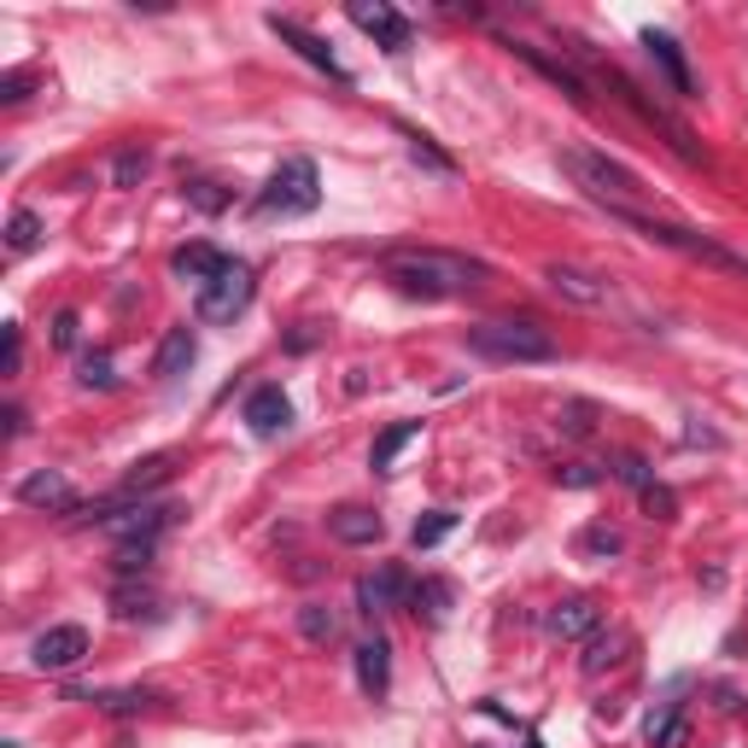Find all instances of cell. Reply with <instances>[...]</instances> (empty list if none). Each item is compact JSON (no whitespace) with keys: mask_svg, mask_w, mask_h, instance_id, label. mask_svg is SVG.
Masks as SVG:
<instances>
[{"mask_svg":"<svg viewBox=\"0 0 748 748\" xmlns=\"http://www.w3.org/2000/svg\"><path fill=\"white\" fill-rule=\"evenodd\" d=\"M381 276L409 299H463L491 276V269L480 258L445 252V246H398V252L381 258Z\"/></svg>","mask_w":748,"mask_h":748,"instance_id":"cell-1","label":"cell"},{"mask_svg":"<svg viewBox=\"0 0 748 748\" xmlns=\"http://www.w3.org/2000/svg\"><path fill=\"white\" fill-rule=\"evenodd\" d=\"M561 170H568L585 194L596 199V205H609V211L620 217V211H637V199L650 194L626 164H614L609 153H596V147H568L561 153Z\"/></svg>","mask_w":748,"mask_h":748,"instance_id":"cell-2","label":"cell"},{"mask_svg":"<svg viewBox=\"0 0 748 748\" xmlns=\"http://www.w3.org/2000/svg\"><path fill=\"white\" fill-rule=\"evenodd\" d=\"M620 222L637 228L643 240L667 246V252H684V258H696V263H708V269H725V276H748V258L742 252H731V246H719L708 235H696V228H684V222L650 217V211H620Z\"/></svg>","mask_w":748,"mask_h":748,"instance_id":"cell-3","label":"cell"},{"mask_svg":"<svg viewBox=\"0 0 748 748\" xmlns=\"http://www.w3.org/2000/svg\"><path fill=\"white\" fill-rule=\"evenodd\" d=\"M468 345L491 363H550L555 357V340L538 322H480V328H468Z\"/></svg>","mask_w":748,"mask_h":748,"instance_id":"cell-4","label":"cell"},{"mask_svg":"<svg viewBox=\"0 0 748 748\" xmlns=\"http://www.w3.org/2000/svg\"><path fill=\"white\" fill-rule=\"evenodd\" d=\"M316 205H322V176H316V164H310V158H287L281 170L263 181V194H258L263 217H310Z\"/></svg>","mask_w":748,"mask_h":748,"instance_id":"cell-5","label":"cell"},{"mask_svg":"<svg viewBox=\"0 0 748 748\" xmlns=\"http://www.w3.org/2000/svg\"><path fill=\"white\" fill-rule=\"evenodd\" d=\"M246 304H252V269L246 263H228L211 287H199V322H235Z\"/></svg>","mask_w":748,"mask_h":748,"instance_id":"cell-6","label":"cell"},{"mask_svg":"<svg viewBox=\"0 0 748 748\" xmlns=\"http://www.w3.org/2000/svg\"><path fill=\"white\" fill-rule=\"evenodd\" d=\"M544 287L555 299H568V304H579V310H602L614 299V287L602 281V276H591V269H579V263H550L544 269Z\"/></svg>","mask_w":748,"mask_h":748,"instance_id":"cell-7","label":"cell"},{"mask_svg":"<svg viewBox=\"0 0 748 748\" xmlns=\"http://www.w3.org/2000/svg\"><path fill=\"white\" fill-rule=\"evenodd\" d=\"M18 503H30V509H41V515H71V509H82V503H76V486L65 480V474H53V468L24 474V480H18Z\"/></svg>","mask_w":748,"mask_h":748,"instance_id":"cell-8","label":"cell"},{"mask_svg":"<svg viewBox=\"0 0 748 748\" xmlns=\"http://www.w3.org/2000/svg\"><path fill=\"white\" fill-rule=\"evenodd\" d=\"M269 30H276V35L287 41V48H299V59H304V65H316L322 76H334V82H351V71L334 59V48H328L322 35H310L304 24H293V18H281V12H269Z\"/></svg>","mask_w":748,"mask_h":748,"instance_id":"cell-9","label":"cell"},{"mask_svg":"<svg viewBox=\"0 0 748 748\" xmlns=\"http://www.w3.org/2000/svg\"><path fill=\"white\" fill-rule=\"evenodd\" d=\"M345 18H351L357 30H368L386 53H404V48H409V18H398L392 7H381V0H351Z\"/></svg>","mask_w":748,"mask_h":748,"instance_id":"cell-10","label":"cell"},{"mask_svg":"<svg viewBox=\"0 0 748 748\" xmlns=\"http://www.w3.org/2000/svg\"><path fill=\"white\" fill-rule=\"evenodd\" d=\"M30 655H35L41 673H71L76 661L89 655V632H82V626H48V632L35 637Z\"/></svg>","mask_w":748,"mask_h":748,"instance_id":"cell-11","label":"cell"},{"mask_svg":"<svg viewBox=\"0 0 748 748\" xmlns=\"http://www.w3.org/2000/svg\"><path fill=\"white\" fill-rule=\"evenodd\" d=\"M544 626H550V637H561V643H585V637L602 632V609H596L591 596H568V602H555V609L544 614Z\"/></svg>","mask_w":748,"mask_h":748,"instance_id":"cell-12","label":"cell"},{"mask_svg":"<svg viewBox=\"0 0 748 748\" xmlns=\"http://www.w3.org/2000/svg\"><path fill=\"white\" fill-rule=\"evenodd\" d=\"M246 427L258 433V439H276V433L293 427V404H287L281 386H258L252 398H246Z\"/></svg>","mask_w":748,"mask_h":748,"instance_id":"cell-13","label":"cell"},{"mask_svg":"<svg viewBox=\"0 0 748 748\" xmlns=\"http://www.w3.org/2000/svg\"><path fill=\"white\" fill-rule=\"evenodd\" d=\"M409 596H415V585H409V573H398V568H381V573H368L363 585H357V602H363V614H386V609H404Z\"/></svg>","mask_w":748,"mask_h":748,"instance_id":"cell-14","label":"cell"},{"mask_svg":"<svg viewBox=\"0 0 748 748\" xmlns=\"http://www.w3.org/2000/svg\"><path fill=\"white\" fill-rule=\"evenodd\" d=\"M176 521V509L170 503H141V509H129V515H112V532L123 538V544H158V532Z\"/></svg>","mask_w":748,"mask_h":748,"instance_id":"cell-15","label":"cell"},{"mask_svg":"<svg viewBox=\"0 0 748 748\" xmlns=\"http://www.w3.org/2000/svg\"><path fill=\"white\" fill-rule=\"evenodd\" d=\"M357 684H363V696H374V702L392 690V650H386V637H363L357 643Z\"/></svg>","mask_w":748,"mask_h":748,"instance_id":"cell-16","label":"cell"},{"mask_svg":"<svg viewBox=\"0 0 748 748\" xmlns=\"http://www.w3.org/2000/svg\"><path fill=\"white\" fill-rule=\"evenodd\" d=\"M328 532L340 538V544H381V532H386V521L374 509H357V503H345V509H334L328 515Z\"/></svg>","mask_w":748,"mask_h":748,"instance_id":"cell-17","label":"cell"},{"mask_svg":"<svg viewBox=\"0 0 748 748\" xmlns=\"http://www.w3.org/2000/svg\"><path fill=\"white\" fill-rule=\"evenodd\" d=\"M194 357H199V340H194V328H170V334L158 340L153 374H158V381H176L181 368H194Z\"/></svg>","mask_w":748,"mask_h":748,"instance_id":"cell-18","label":"cell"},{"mask_svg":"<svg viewBox=\"0 0 748 748\" xmlns=\"http://www.w3.org/2000/svg\"><path fill=\"white\" fill-rule=\"evenodd\" d=\"M643 48H650V59H655L661 71H667L673 94H696V82H690V65H684V53H678V41H673V35H661V30H643Z\"/></svg>","mask_w":748,"mask_h":748,"instance_id":"cell-19","label":"cell"},{"mask_svg":"<svg viewBox=\"0 0 748 748\" xmlns=\"http://www.w3.org/2000/svg\"><path fill=\"white\" fill-rule=\"evenodd\" d=\"M228 263H235V258H222L217 246H181V252L170 258V269H176V276H181V281H199V287H211Z\"/></svg>","mask_w":748,"mask_h":748,"instance_id":"cell-20","label":"cell"},{"mask_svg":"<svg viewBox=\"0 0 748 748\" xmlns=\"http://www.w3.org/2000/svg\"><path fill=\"white\" fill-rule=\"evenodd\" d=\"M170 474H176V456H170V450H164V456H147V463L129 468V480H123L112 497H117V503H129V497H147V491H158L164 480H170Z\"/></svg>","mask_w":748,"mask_h":748,"instance_id":"cell-21","label":"cell"},{"mask_svg":"<svg viewBox=\"0 0 748 748\" xmlns=\"http://www.w3.org/2000/svg\"><path fill=\"white\" fill-rule=\"evenodd\" d=\"M643 737H650L655 748H690V719H684L678 708H655L650 719H643Z\"/></svg>","mask_w":748,"mask_h":748,"instance_id":"cell-22","label":"cell"},{"mask_svg":"<svg viewBox=\"0 0 748 748\" xmlns=\"http://www.w3.org/2000/svg\"><path fill=\"white\" fill-rule=\"evenodd\" d=\"M415 433H422V422H392L381 439H374V450H368V468L374 474H392V463H398V450L415 439Z\"/></svg>","mask_w":748,"mask_h":748,"instance_id":"cell-23","label":"cell"},{"mask_svg":"<svg viewBox=\"0 0 748 748\" xmlns=\"http://www.w3.org/2000/svg\"><path fill=\"white\" fill-rule=\"evenodd\" d=\"M76 702H94L100 714H147L153 708V690H76Z\"/></svg>","mask_w":748,"mask_h":748,"instance_id":"cell-24","label":"cell"},{"mask_svg":"<svg viewBox=\"0 0 748 748\" xmlns=\"http://www.w3.org/2000/svg\"><path fill=\"white\" fill-rule=\"evenodd\" d=\"M509 48H515V53H521V59H527V65H538V71H544L550 82H561V89H568L573 100H591V94H585V82H579V76L568 71V65H561V59H544V53H538V48H527V41H509Z\"/></svg>","mask_w":748,"mask_h":748,"instance_id":"cell-25","label":"cell"},{"mask_svg":"<svg viewBox=\"0 0 748 748\" xmlns=\"http://www.w3.org/2000/svg\"><path fill=\"white\" fill-rule=\"evenodd\" d=\"M41 235H48V228H41V217H35V211H12V217H7V252H12V258L35 252Z\"/></svg>","mask_w":748,"mask_h":748,"instance_id":"cell-26","label":"cell"},{"mask_svg":"<svg viewBox=\"0 0 748 748\" xmlns=\"http://www.w3.org/2000/svg\"><path fill=\"white\" fill-rule=\"evenodd\" d=\"M450 532H456V515H450V509H427L422 521L409 527V544H415V550H433V544H445Z\"/></svg>","mask_w":748,"mask_h":748,"instance_id":"cell-27","label":"cell"},{"mask_svg":"<svg viewBox=\"0 0 748 748\" xmlns=\"http://www.w3.org/2000/svg\"><path fill=\"white\" fill-rule=\"evenodd\" d=\"M112 614H117V620H153L158 602H153L147 585H117V591H112Z\"/></svg>","mask_w":748,"mask_h":748,"instance_id":"cell-28","label":"cell"},{"mask_svg":"<svg viewBox=\"0 0 748 748\" xmlns=\"http://www.w3.org/2000/svg\"><path fill=\"white\" fill-rule=\"evenodd\" d=\"M450 596H456V591L445 585V579H422V585H415V596H409V602H415V614H427L433 626H439V620L450 614Z\"/></svg>","mask_w":748,"mask_h":748,"instance_id":"cell-29","label":"cell"},{"mask_svg":"<svg viewBox=\"0 0 748 748\" xmlns=\"http://www.w3.org/2000/svg\"><path fill=\"white\" fill-rule=\"evenodd\" d=\"M620 650H626V637H620V632H596V637H585V673H591V678L609 673L614 661H620Z\"/></svg>","mask_w":748,"mask_h":748,"instance_id":"cell-30","label":"cell"},{"mask_svg":"<svg viewBox=\"0 0 748 748\" xmlns=\"http://www.w3.org/2000/svg\"><path fill=\"white\" fill-rule=\"evenodd\" d=\"M609 474H614V480H620V486H632V491H650V486H655V468H650V463H643V456H637V450H620V456H614V463H609Z\"/></svg>","mask_w":748,"mask_h":748,"instance_id":"cell-31","label":"cell"},{"mask_svg":"<svg viewBox=\"0 0 748 748\" xmlns=\"http://www.w3.org/2000/svg\"><path fill=\"white\" fill-rule=\"evenodd\" d=\"M404 141H409V158H415V164H427V170H439V176H456V158L433 147V135H422V129H404Z\"/></svg>","mask_w":748,"mask_h":748,"instance_id":"cell-32","label":"cell"},{"mask_svg":"<svg viewBox=\"0 0 748 748\" xmlns=\"http://www.w3.org/2000/svg\"><path fill=\"white\" fill-rule=\"evenodd\" d=\"M299 632L310 643H328V637H334V614H328L322 602H304V609H299Z\"/></svg>","mask_w":748,"mask_h":748,"instance_id":"cell-33","label":"cell"},{"mask_svg":"<svg viewBox=\"0 0 748 748\" xmlns=\"http://www.w3.org/2000/svg\"><path fill=\"white\" fill-rule=\"evenodd\" d=\"M76 381H82V386H94V392H112V386H117V368H112V357H82Z\"/></svg>","mask_w":748,"mask_h":748,"instance_id":"cell-34","label":"cell"},{"mask_svg":"<svg viewBox=\"0 0 748 748\" xmlns=\"http://www.w3.org/2000/svg\"><path fill=\"white\" fill-rule=\"evenodd\" d=\"M153 568V544H117V573L123 579H135V573H147Z\"/></svg>","mask_w":748,"mask_h":748,"instance_id":"cell-35","label":"cell"},{"mask_svg":"<svg viewBox=\"0 0 748 748\" xmlns=\"http://www.w3.org/2000/svg\"><path fill=\"white\" fill-rule=\"evenodd\" d=\"M637 497H643V509H650L655 521H673V515H678V497H673L667 486H661V480H655L650 491H637Z\"/></svg>","mask_w":748,"mask_h":748,"instance_id":"cell-36","label":"cell"},{"mask_svg":"<svg viewBox=\"0 0 748 748\" xmlns=\"http://www.w3.org/2000/svg\"><path fill=\"white\" fill-rule=\"evenodd\" d=\"M141 176H147V153H117V164H112V181H117V187H135Z\"/></svg>","mask_w":748,"mask_h":748,"instance_id":"cell-37","label":"cell"},{"mask_svg":"<svg viewBox=\"0 0 748 748\" xmlns=\"http://www.w3.org/2000/svg\"><path fill=\"white\" fill-rule=\"evenodd\" d=\"M585 550H591V555H620V550H626V538H620L614 527H591V532H585Z\"/></svg>","mask_w":748,"mask_h":748,"instance_id":"cell-38","label":"cell"},{"mask_svg":"<svg viewBox=\"0 0 748 748\" xmlns=\"http://www.w3.org/2000/svg\"><path fill=\"white\" fill-rule=\"evenodd\" d=\"M187 199H194L199 211H222V205H228V194H222L217 181H194V187H187Z\"/></svg>","mask_w":748,"mask_h":748,"instance_id":"cell-39","label":"cell"},{"mask_svg":"<svg viewBox=\"0 0 748 748\" xmlns=\"http://www.w3.org/2000/svg\"><path fill=\"white\" fill-rule=\"evenodd\" d=\"M555 480L568 486V491H585V486H596V480H602V474H596V468H585V463H568V468H555Z\"/></svg>","mask_w":748,"mask_h":748,"instance_id":"cell-40","label":"cell"},{"mask_svg":"<svg viewBox=\"0 0 748 748\" xmlns=\"http://www.w3.org/2000/svg\"><path fill=\"white\" fill-rule=\"evenodd\" d=\"M18 368H24V328H7V363H0V374H18Z\"/></svg>","mask_w":748,"mask_h":748,"instance_id":"cell-41","label":"cell"},{"mask_svg":"<svg viewBox=\"0 0 748 748\" xmlns=\"http://www.w3.org/2000/svg\"><path fill=\"white\" fill-rule=\"evenodd\" d=\"M76 328H82V322H76V310H59V316H53V345H59V351H71V345H76Z\"/></svg>","mask_w":748,"mask_h":748,"instance_id":"cell-42","label":"cell"},{"mask_svg":"<svg viewBox=\"0 0 748 748\" xmlns=\"http://www.w3.org/2000/svg\"><path fill=\"white\" fill-rule=\"evenodd\" d=\"M561 427H568L573 439H585V433H591V404H568V409H561Z\"/></svg>","mask_w":748,"mask_h":748,"instance_id":"cell-43","label":"cell"},{"mask_svg":"<svg viewBox=\"0 0 748 748\" xmlns=\"http://www.w3.org/2000/svg\"><path fill=\"white\" fill-rule=\"evenodd\" d=\"M24 89H30V76H24V71H12L7 82H0V100L12 106V100H24Z\"/></svg>","mask_w":748,"mask_h":748,"instance_id":"cell-44","label":"cell"},{"mask_svg":"<svg viewBox=\"0 0 748 748\" xmlns=\"http://www.w3.org/2000/svg\"><path fill=\"white\" fill-rule=\"evenodd\" d=\"M0 422H7V439H18V433H24V409L7 404V415H0Z\"/></svg>","mask_w":748,"mask_h":748,"instance_id":"cell-45","label":"cell"}]
</instances>
